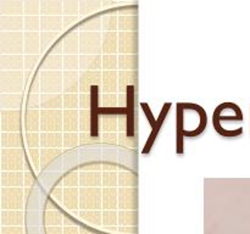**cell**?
Returning <instances> with one entry per match:
<instances>
[{
  "label": "cell",
  "instance_id": "obj_6",
  "mask_svg": "<svg viewBox=\"0 0 250 234\" xmlns=\"http://www.w3.org/2000/svg\"><path fill=\"white\" fill-rule=\"evenodd\" d=\"M99 114H126V109H119V107H115V109H109V107H102L99 111Z\"/></svg>",
  "mask_w": 250,
  "mask_h": 234
},
{
  "label": "cell",
  "instance_id": "obj_3",
  "mask_svg": "<svg viewBox=\"0 0 250 234\" xmlns=\"http://www.w3.org/2000/svg\"><path fill=\"white\" fill-rule=\"evenodd\" d=\"M134 87L127 85V136H134Z\"/></svg>",
  "mask_w": 250,
  "mask_h": 234
},
{
  "label": "cell",
  "instance_id": "obj_1",
  "mask_svg": "<svg viewBox=\"0 0 250 234\" xmlns=\"http://www.w3.org/2000/svg\"><path fill=\"white\" fill-rule=\"evenodd\" d=\"M99 87L93 84L90 87V134L98 136L99 134Z\"/></svg>",
  "mask_w": 250,
  "mask_h": 234
},
{
  "label": "cell",
  "instance_id": "obj_5",
  "mask_svg": "<svg viewBox=\"0 0 250 234\" xmlns=\"http://www.w3.org/2000/svg\"><path fill=\"white\" fill-rule=\"evenodd\" d=\"M141 106H142V109H143L144 114H146V118H148V122L150 123V126L151 127L155 126L156 119H155V117H154V115H153V112H151L149 105L146 104V102H141Z\"/></svg>",
  "mask_w": 250,
  "mask_h": 234
},
{
  "label": "cell",
  "instance_id": "obj_2",
  "mask_svg": "<svg viewBox=\"0 0 250 234\" xmlns=\"http://www.w3.org/2000/svg\"><path fill=\"white\" fill-rule=\"evenodd\" d=\"M170 106H171V102H167V104L164 105L163 110H161L160 115H159L158 119H156L155 126H154L153 129H151L150 136H149L148 140H146V145H144L143 150H142V154H143V155H146V154L150 153L151 148H153L154 141H155V139H156V136H158L159 131H160V129H161V126H163L164 121H165V118H166V115H167L168 110H170Z\"/></svg>",
  "mask_w": 250,
  "mask_h": 234
},
{
  "label": "cell",
  "instance_id": "obj_4",
  "mask_svg": "<svg viewBox=\"0 0 250 234\" xmlns=\"http://www.w3.org/2000/svg\"><path fill=\"white\" fill-rule=\"evenodd\" d=\"M177 122H176V128H177V134H176V151L178 154L183 153V136H185V131H183V107L181 104H177Z\"/></svg>",
  "mask_w": 250,
  "mask_h": 234
}]
</instances>
